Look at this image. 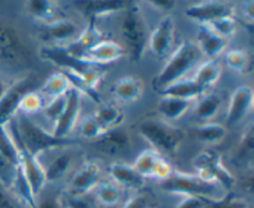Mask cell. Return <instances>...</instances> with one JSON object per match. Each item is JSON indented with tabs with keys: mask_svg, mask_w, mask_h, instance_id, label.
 I'll return each instance as SVG.
<instances>
[{
	"mask_svg": "<svg viewBox=\"0 0 254 208\" xmlns=\"http://www.w3.org/2000/svg\"><path fill=\"white\" fill-rule=\"evenodd\" d=\"M79 131H81V135L83 138L96 140L102 134L106 133L107 129L102 125L101 121L96 118V115H89L82 120L81 125H79Z\"/></svg>",
	"mask_w": 254,
	"mask_h": 208,
	"instance_id": "obj_41",
	"label": "cell"
},
{
	"mask_svg": "<svg viewBox=\"0 0 254 208\" xmlns=\"http://www.w3.org/2000/svg\"><path fill=\"white\" fill-rule=\"evenodd\" d=\"M201 56L202 54L197 45L190 41L183 42L171 54L160 73L153 79L154 91L160 93L166 87L183 79V77L197 63Z\"/></svg>",
	"mask_w": 254,
	"mask_h": 208,
	"instance_id": "obj_2",
	"label": "cell"
},
{
	"mask_svg": "<svg viewBox=\"0 0 254 208\" xmlns=\"http://www.w3.org/2000/svg\"><path fill=\"white\" fill-rule=\"evenodd\" d=\"M15 173H16V167L0 155V183L10 188L15 178Z\"/></svg>",
	"mask_w": 254,
	"mask_h": 208,
	"instance_id": "obj_44",
	"label": "cell"
},
{
	"mask_svg": "<svg viewBox=\"0 0 254 208\" xmlns=\"http://www.w3.org/2000/svg\"><path fill=\"white\" fill-rule=\"evenodd\" d=\"M62 74L66 77V79L68 81L69 86L72 88L76 89L77 92H81V93L86 94L91 101H93L94 103L102 104V99L101 96H99V92L97 89V87H94L93 84H91V82L83 77L82 74L76 73V72H72V71H67V69H60Z\"/></svg>",
	"mask_w": 254,
	"mask_h": 208,
	"instance_id": "obj_27",
	"label": "cell"
},
{
	"mask_svg": "<svg viewBox=\"0 0 254 208\" xmlns=\"http://www.w3.org/2000/svg\"><path fill=\"white\" fill-rule=\"evenodd\" d=\"M186 16L196 20L201 25H210L211 22L227 16H235L233 7L225 1H201L188 7Z\"/></svg>",
	"mask_w": 254,
	"mask_h": 208,
	"instance_id": "obj_12",
	"label": "cell"
},
{
	"mask_svg": "<svg viewBox=\"0 0 254 208\" xmlns=\"http://www.w3.org/2000/svg\"><path fill=\"white\" fill-rule=\"evenodd\" d=\"M197 47L201 54L213 59L217 57L227 46V39L216 34L207 25H200L197 31Z\"/></svg>",
	"mask_w": 254,
	"mask_h": 208,
	"instance_id": "obj_20",
	"label": "cell"
},
{
	"mask_svg": "<svg viewBox=\"0 0 254 208\" xmlns=\"http://www.w3.org/2000/svg\"><path fill=\"white\" fill-rule=\"evenodd\" d=\"M226 66L235 72H245L250 67L251 58L243 50H231L226 53Z\"/></svg>",
	"mask_w": 254,
	"mask_h": 208,
	"instance_id": "obj_40",
	"label": "cell"
},
{
	"mask_svg": "<svg viewBox=\"0 0 254 208\" xmlns=\"http://www.w3.org/2000/svg\"><path fill=\"white\" fill-rule=\"evenodd\" d=\"M123 12V20L121 25L122 36L126 42L127 51L131 61L139 62L143 57L148 42L145 21L138 2L127 1Z\"/></svg>",
	"mask_w": 254,
	"mask_h": 208,
	"instance_id": "obj_3",
	"label": "cell"
},
{
	"mask_svg": "<svg viewBox=\"0 0 254 208\" xmlns=\"http://www.w3.org/2000/svg\"><path fill=\"white\" fill-rule=\"evenodd\" d=\"M94 148L104 155L114 156L124 153L130 146V138L126 130L118 128L109 129L94 140Z\"/></svg>",
	"mask_w": 254,
	"mask_h": 208,
	"instance_id": "obj_16",
	"label": "cell"
},
{
	"mask_svg": "<svg viewBox=\"0 0 254 208\" xmlns=\"http://www.w3.org/2000/svg\"><path fill=\"white\" fill-rule=\"evenodd\" d=\"M139 133L158 153H176L184 139V134L180 129L165 121L154 119L144 120L139 125Z\"/></svg>",
	"mask_w": 254,
	"mask_h": 208,
	"instance_id": "obj_6",
	"label": "cell"
},
{
	"mask_svg": "<svg viewBox=\"0 0 254 208\" xmlns=\"http://www.w3.org/2000/svg\"><path fill=\"white\" fill-rule=\"evenodd\" d=\"M221 101L220 96L217 94H206L198 101L196 105V115L202 120H210L213 116L217 115V113L221 109Z\"/></svg>",
	"mask_w": 254,
	"mask_h": 208,
	"instance_id": "obj_34",
	"label": "cell"
},
{
	"mask_svg": "<svg viewBox=\"0 0 254 208\" xmlns=\"http://www.w3.org/2000/svg\"><path fill=\"white\" fill-rule=\"evenodd\" d=\"M42 108H45V99L44 96L41 93L36 91H30L27 92L24 96V98L21 99V103H20L19 111L22 114H34L37 111L41 110Z\"/></svg>",
	"mask_w": 254,
	"mask_h": 208,
	"instance_id": "obj_38",
	"label": "cell"
},
{
	"mask_svg": "<svg viewBox=\"0 0 254 208\" xmlns=\"http://www.w3.org/2000/svg\"><path fill=\"white\" fill-rule=\"evenodd\" d=\"M34 88V81L31 77H24L6 87L2 96L0 97V125L6 126L10 120L19 113L20 103L27 92Z\"/></svg>",
	"mask_w": 254,
	"mask_h": 208,
	"instance_id": "obj_9",
	"label": "cell"
},
{
	"mask_svg": "<svg viewBox=\"0 0 254 208\" xmlns=\"http://www.w3.org/2000/svg\"><path fill=\"white\" fill-rule=\"evenodd\" d=\"M196 175L208 183H216L231 192L236 180L231 171L223 165L221 155L215 150L201 151L193 160Z\"/></svg>",
	"mask_w": 254,
	"mask_h": 208,
	"instance_id": "obj_7",
	"label": "cell"
},
{
	"mask_svg": "<svg viewBox=\"0 0 254 208\" xmlns=\"http://www.w3.org/2000/svg\"><path fill=\"white\" fill-rule=\"evenodd\" d=\"M101 178V167L94 161H87L72 177L69 188L71 196H86L89 191L96 188Z\"/></svg>",
	"mask_w": 254,
	"mask_h": 208,
	"instance_id": "obj_14",
	"label": "cell"
},
{
	"mask_svg": "<svg viewBox=\"0 0 254 208\" xmlns=\"http://www.w3.org/2000/svg\"><path fill=\"white\" fill-rule=\"evenodd\" d=\"M253 89L250 86H240L236 88L230 99L226 123L227 125H236L240 123L253 106Z\"/></svg>",
	"mask_w": 254,
	"mask_h": 208,
	"instance_id": "obj_13",
	"label": "cell"
},
{
	"mask_svg": "<svg viewBox=\"0 0 254 208\" xmlns=\"http://www.w3.org/2000/svg\"><path fill=\"white\" fill-rule=\"evenodd\" d=\"M94 115L107 130L118 128L124 120L123 111L112 104H99V108L97 109Z\"/></svg>",
	"mask_w": 254,
	"mask_h": 208,
	"instance_id": "obj_31",
	"label": "cell"
},
{
	"mask_svg": "<svg viewBox=\"0 0 254 208\" xmlns=\"http://www.w3.org/2000/svg\"><path fill=\"white\" fill-rule=\"evenodd\" d=\"M19 198L7 187L0 183V208H24Z\"/></svg>",
	"mask_w": 254,
	"mask_h": 208,
	"instance_id": "obj_45",
	"label": "cell"
},
{
	"mask_svg": "<svg viewBox=\"0 0 254 208\" xmlns=\"http://www.w3.org/2000/svg\"><path fill=\"white\" fill-rule=\"evenodd\" d=\"M124 53H126V50L118 42L104 39L103 41L89 49L84 53L83 58L92 63L107 66V64L119 61L124 56Z\"/></svg>",
	"mask_w": 254,
	"mask_h": 208,
	"instance_id": "obj_17",
	"label": "cell"
},
{
	"mask_svg": "<svg viewBox=\"0 0 254 208\" xmlns=\"http://www.w3.org/2000/svg\"><path fill=\"white\" fill-rule=\"evenodd\" d=\"M191 102L173 97H163L159 102V113L168 119H179L190 109Z\"/></svg>",
	"mask_w": 254,
	"mask_h": 208,
	"instance_id": "obj_28",
	"label": "cell"
},
{
	"mask_svg": "<svg viewBox=\"0 0 254 208\" xmlns=\"http://www.w3.org/2000/svg\"><path fill=\"white\" fill-rule=\"evenodd\" d=\"M206 208H251V206L242 198L235 196V193L228 192L218 200H206Z\"/></svg>",
	"mask_w": 254,
	"mask_h": 208,
	"instance_id": "obj_39",
	"label": "cell"
},
{
	"mask_svg": "<svg viewBox=\"0 0 254 208\" xmlns=\"http://www.w3.org/2000/svg\"><path fill=\"white\" fill-rule=\"evenodd\" d=\"M41 32L45 39L64 41V40H68L76 36L78 34V26L71 20L60 19L47 22L41 29Z\"/></svg>",
	"mask_w": 254,
	"mask_h": 208,
	"instance_id": "obj_24",
	"label": "cell"
},
{
	"mask_svg": "<svg viewBox=\"0 0 254 208\" xmlns=\"http://www.w3.org/2000/svg\"><path fill=\"white\" fill-rule=\"evenodd\" d=\"M134 168L143 178H156L164 181L173 172V166L154 149L141 151L134 162Z\"/></svg>",
	"mask_w": 254,
	"mask_h": 208,
	"instance_id": "obj_11",
	"label": "cell"
},
{
	"mask_svg": "<svg viewBox=\"0 0 254 208\" xmlns=\"http://www.w3.org/2000/svg\"><path fill=\"white\" fill-rule=\"evenodd\" d=\"M148 4L163 12L171 11L176 6V1H171V0H155V1H149Z\"/></svg>",
	"mask_w": 254,
	"mask_h": 208,
	"instance_id": "obj_49",
	"label": "cell"
},
{
	"mask_svg": "<svg viewBox=\"0 0 254 208\" xmlns=\"http://www.w3.org/2000/svg\"><path fill=\"white\" fill-rule=\"evenodd\" d=\"M37 208H61L57 198H47L41 203H37Z\"/></svg>",
	"mask_w": 254,
	"mask_h": 208,
	"instance_id": "obj_51",
	"label": "cell"
},
{
	"mask_svg": "<svg viewBox=\"0 0 254 208\" xmlns=\"http://www.w3.org/2000/svg\"><path fill=\"white\" fill-rule=\"evenodd\" d=\"M5 89H6V87H5V84L0 81V97L2 96V93L5 92Z\"/></svg>",
	"mask_w": 254,
	"mask_h": 208,
	"instance_id": "obj_52",
	"label": "cell"
},
{
	"mask_svg": "<svg viewBox=\"0 0 254 208\" xmlns=\"http://www.w3.org/2000/svg\"><path fill=\"white\" fill-rule=\"evenodd\" d=\"M42 58L51 62L55 66L60 67V69H67V71L76 72L82 76H89L96 72H104L107 66L92 63L84 58L73 56L69 53L64 46H52L44 47L41 50Z\"/></svg>",
	"mask_w": 254,
	"mask_h": 208,
	"instance_id": "obj_8",
	"label": "cell"
},
{
	"mask_svg": "<svg viewBox=\"0 0 254 208\" xmlns=\"http://www.w3.org/2000/svg\"><path fill=\"white\" fill-rule=\"evenodd\" d=\"M243 12H245V16L247 17L250 24H253V16H254V2L253 1H246L243 4Z\"/></svg>",
	"mask_w": 254,
	"mask_h": 208,
	"instance_id": "obj_50",
	"label": "cell"
},
{
	"mask_svg": "<svg viewBox=\"0 0 254 208\" xmlns=\"http://www.w3.org/2000/svg\"><path fill=\"white\" fill-rule=\"evenodd\" d=\"M67 104V93L62 97L54 98L46 106H45V113L49 116L50 120H54L56 123L60 119V116L64 113V108Z\"/></svg>",
	"mask_w": 254,
	"mask_h": 208,
	"instance_id": "obj_43",
	"label": "cell"
},
{
	"mask_svg": "<svg viewBox=\"0 0 254 208\" xmlns=\"http://www.w3.org/2000/svg\"><path fill=\"white\" fill-rule=\"evenodd\" d=\"M113 92L119 101L126 103L136 102L143 96V82L135 76H124L116 82Z\"/></svg>",
	"mask_w": 254,
	"mask_h": 208,
	"instance_id": "obj_22",
	"label": "cell"
},
{
	"mask_svg": "<svg viewBox=\"0 0 254 208\" xmlns=\"http://www.w3.org/2000/svg\"><path fill=\"white\" fill-rule=\"evenodd\" d=\"M221 74H222V68L220 63L215 59H210L198 67L193 81L197 84L198 88L205 93L206 89L211 88L220 81Z\"/></svg>",
	"mask_w": 254,
	"mask_h": 208,
	"instance_id": "obj_26",
	"label": "cell"
},
{
	"mask_svg": "<svg viewBox=\"0 0 254 208\" xmlns=\"http://www.w3.org/2000/svg\"><path fill=\"white\" fill-rule=\"evenodd\" d=\"M26 5L30 14L35 19L42 20V21L52 19L56 12V4L50 0H32V1H27Z\"/></svg>",
	"mask_w": 254,
	"mask_h": 208,
	"instance_id": "obj_37",
	"label": "cell"
},
{
	"mask_svg": "<svg viewBox=\"0 0 254 208\" xmlns=\"http://www.w3.org/2000/svg\"><path fill=\"white\" fill-rule=\"evenodd\" d=\"M7 125L10 126V130L17 136L24 148L36 157L45 151L57 148H66L74 143L68 138H56L52 133H47L20 111L12 120L9 121Z\"/></svg>",
	"mask_w": 254,
	"mask_h": 208,
	"instance_id": "obj_1",
	"label": "cell"
},
{
	"mask_svg": "<svg viewBox=\"0 0 254 208\" xmlns=\"http://www.w3.org/2000/svg\"><path fill=\"white\" fill-rule=\"evenodd\" d=\"M178 208H206V203L203 198L185 197L179 203Z\"/></svg>",
	"mask_w": 254,
	"mask_h": 208,
	"instance_id": "obj_47",
	"label": "cell"
},
{
	"mask_svg": "<svg viewBox=\"0 0 254 208\" xmlns=\"http://www.w3.org/2000/svg\"><path fill=\"white\" fill-rule=\"evenodd\" d=\"M97 200L103 206H116L122 198L121 188L111 181L101 182L96 186Z\"/></svg>",
	"mask_w": 254,
	"mask_h": 208,
	"instance_id": "obj_35",
	"label": "cell"
},
{
	"mask_svg": "<svg viewBox=\"0 0 254 208\" xmlns=\"http://www.w3.org/2000/svg\"><path fill=\"white\" fill-rule=\"evenodd\" d=\"M74 5L88 19H97L99 16H107L114 12L123 11L126 9L127 1H77Z\"/></svg>",
	"mask_w": 254,
	"mask_h": 208,
	"instance_id": "obj_23",
	"label": "cell"
},
{
	"mask_svg": "<svg viewBox=\"0 0 254 208\" xmlns=\"http://www.w3.org/2000/svg\"><path fill=\"white\" fill-rule=\"evenodd\" d=\"M174 41V22L171 17L165 16L159 21L156 27L154 29L149 45L150 50L156 57H165L171 50Z\"/></svg>",
	"mask_w": 254,
	"mask_h": 208,
	"instance_id": "obj_18",
	"label": "cell"
},
{
	"mask_svg": "<svg viewBox=\"0 0 254 208\" xmlns=\"http://www.w3.org/2000/svg\"><path fill=\"white\" fill-rule=\"evenodd\" d=\"M72 163V156L68 153L61 154L56 158L49 163L45 168V176H46V182H55L64 177L69 170Z\"/></svg>",
	"mask_w": 254,
	"mask_h": 208,
	"instance_id": "obj_32",
	"label": "cell"
},
{
	"mask_svg": "<svg viewBox=\"0 0 254 208\" xmlns=\"http://www.w3.org/2000/svg\"><path fill=\"white\" fill-rule=\"evenodd\" d=\"M159 94H161L163 97H173V98L191 102L202 96L203 92L198 88L193 79H180L171 86L166 87Z\"/></svg>",
	"mask_w": 254,
	"mask_h": 208,
	"instance_id": "obj_25",
	"label": "cell"
},
{
	"mask_svg": "<svg viewBox=\"0 0 254 208\" xmlns=\"http://www.w3.org/2000/svg\"><path fill=\"white\" fill-rule=\"evenodd\" d=\"M11 134L12 139L15 141V145H16L17 150H19L20 155V166L22 168V172H24L25 177H26L27 182H29L30 188H31L32 193H34L35 197L40 195L44 190L45 185H46V176H45V168L42 167V165L40 163V161L37 160L36 156L31 155L26 149L24 148L20 140L17 139V136L12 133L11 130H9Z\"/></svg>",
	"mask_w": 254,
	"mask_h": 208,
	"instance_id": "obj_10",
	"label": "cell"
},
{
	"mask_svg": "<svg viewBox=\"0 0 254 208\" xmlns=\"http://www.w3.org/2000/svg\"><path fill=\"white\" fill-rule=\"evenodd\" d=\"M79 110H81V98H79V93L71 87V89L67 92L66 108H64V113L60 116L59 120L55 123V129L52 131V134L56 138H66L72 131L74 124H76L77 118L79 115Z\"/></svg>",
	"mask_w": 254,
	"mask_h": 208,
	"instance_id": "obj_15",
	"label": "cell"
},
{
	"mask_svg": "<svg viewBox=\"0 0 254 208\" xmlns=\"http://www.w3.org/2000/svg\"><path fill=\"white\" fill-rule=\"evenodd\" d=\"M123 208H154L153 198L148 193H138L129 198Z\"/></svg>",
	"mask_w": 254,
	"mask_h": 208,
	"instance_id": "obj_46",
	"label": "cell"
},
{
	"mask_svg": "<svg viewBox=\"0 0 254 208\" xmlns=\"http://www.w3.org/2000/svg\"><path fill=\"white\" fill-rule=\"evenodd\" d=\"M0 155L6 158L12 166L20 165V155L11 134L6 126L0 125Z\"/></svg>",
	"mask_w": 254,
	"mask_h": 208,
	"instance_id": "obj_33",
	"label": "cell"
},
{
	"mask_svg": "<svg viewBox=\"0 0 254 208\" xmlns=\"http://www.w3.org/2000/svg\"><path fill=\"white\" fill-rule=\"evenodd\" d=\"M29 44L16 26L0 20V64L24 67L31 63Z\"/></svg>",
	"mask_w": 254,
	"mask_h": 208,
	"instance_id": "obj_4",
	"label": "cell"
},
{
	"mask_svg": "<svg viewBox=\"0 0 254 208\" xmlns=\"http://www.w3.org/2000/svg\"><path fill=\"white\" fill-rule=\"evenodd\" d=\"M71 89L68 81L66 77L61 73V72H55L52 73L44 86L41 87V94L42 96L50 97V98H57V97H62Z\"/></svg>",
	"mask_w": 254,
	"mask_h": 208,
	"instance_id": "obj_29",
	"label": "cell"
},
{
	"mask_svg": "<svg viewBox=\"0 0 254 208\" xmlns=\"http://www.w3.org/2000/svg\"><path fill=\"white\" fill-rule=\"evenodd\" d=\"M254 155V131L253 125H250L243 133L237 149V160L242 163H250L253 161Z\"/></svg>",
	"mask_w": 254,
	"mask_h": 208,
	"instance_id": "obj_36",
	"label": "cell"
},
{
	"mask_svg": "<svg viewBox=\"0 0 254 208\" xmlns=\"http://www.w3.org/2000/svg\"><path fill=\"white\" fill-rule=\"evenodd\" d=\"M196 136L206 145H216L226 136V128L218 123H203L196 129Z\"/></svg>",
	"mask_w": 254,
	"mask_h": 208,
	"instance_id": "obj_30",
	"label": "cell"
},
{
	"mask_svg": "<svg viewBox=\"0 0 254 208\" xmlns=\"http://www.w3.org/2000/svg\"><path fill=\"white\" fill-rule=\"evenodd\" d=\"M161 188L169 193L181 195L184 197H200L206 200H218L223 197L216 183H208L197 175L173 171L166 180L161 181Z\"/></svg>",
	"mask_w": 254,
	"mask_h": 208,
	"instance_id": "obj_5",
	"label": "cell"
},
{
	"mask_svg": "<svg viewBox=\"0 0 254 208\" xmlns=\"http://www.w3.org/2000/svg\"><path fill=\"white\" fill-rule=\"evenodd\" d=\"M103 40L104 36L101 30L98 29V26H97L96 19H88V24H87V27L83 30V32L72 44L64 47L71 54L79 57V58H83L84 53L89 49L96 46L97 44H99Z\"/></svg>",
	"mask_w": 254,
	"mask_h": 208,
	"instance_id": "obj_19",
	"label": "cell"
},
{
	"mask_svg": "<svg viewBox=\"0 0 254 208\" xmlns=\"http://www.w3.org/2000/svg\"><path fill=\"white\" fill-rule=\"evenodd\" d=\"M67 208H91L86 196H71L67 201Z\"/></svg>",
	"mask_w": 254,
	"mask_h": 208,
	"instance_id": "obj_48",
	"label": "cell"
},
{
	"mask_svg": "<svg viewBox=\"0 0 254 208\" xmlns=\"http://www.w3.org/2000/svg\"><path fill=\"white\" fill-rule=\"evenodd\" d=\"M207 26H210L211 29H212L216 34L220 35V36L228 39V37H231L236 32V26H237V25H236L235 16H227L216 20V21L211 22Z\"/></svg>",
	"mask_w": 254,
	"mask_h": 208,
	"instance_id": "obj_42",
	"label": "cell"
},
{
	"mask_svg": "<svg viewBox=\"0 0 254 208\" xmlns=\"http://www.w3.org/2000/svg\"><path fill=\"white\" fill-rule=\"evenodd\" d=\"M108 173L118 186L127 188L140 187L144 182V178L134 168V166L124 162H114L108 167Z\"/></svg>",
	"mask_w": 254,
	"mask_h": 208,
	"instance_id": "obj_21",
	"label": "cell"
}]
</instances>
